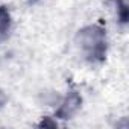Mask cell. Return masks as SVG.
<instances>
[{
  "mask_svg": "<svg viewBox=\"0 0 129 129\" xmlns=\"http://www.w3.org/2000/svg\"><path fill=\"white\" fill-rule=\"evenodd\" d=\"M8 24H9V15L6 14L5 9H0V34H3Z\"/></svg>",
  "mask_w": 129,
  "mask_h": 129,
  "instance_id": "6da1fadb",
  "label": "cell"
}]
</instances>
